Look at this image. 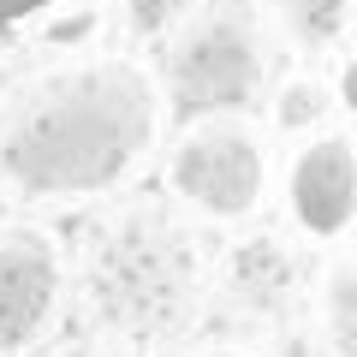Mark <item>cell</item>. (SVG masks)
<instances>
[{
	"label": "cell",
	"mask_w": 357,
	"mask_h": 357,
	"mask_svg": "<svg viewBox=\"0 0 357 357\" xmlns=\"http://www.w3.org/2000/svg\"><path fill=\"white\" fill-rule=\"evenodd\" d=\"M155 137V84L126 60L54 72L18 96L0 131V173L24 197L107 191Z\"/></svg>",
	"instance_id": "obj_1"
},
{
	"label": "cell",
	"mask_w": 357,
	"mask_h": 357,
	"mask_svg": "<svg viewBox=\"0 0 357 357\" xmlns=\"http://www.w3.org/2000/svg\"><path fill=\"white\" fill-rule=\"evenodd\" d=\"M89 292H96V310L114 333L161 340V333L191 321L197 250L173 220H131L96 250Z\"/></svg>",
	"instance_id": "obj_2"
},
{
	"label": "cell",
	"mask_w": 357,
	"mask_h": 357,
	"mask_svg": "<svg viewBox=\"0 0 357 357\" xmlns=\"http://www.w3.org/2000/svg\"><path fill=\"white\" fill-rule=\"evenodd\" d=\"M262 143L244 126H197L173 149V191L191 197L203 215L238 220L262 203Z\"/></svg>",
	"instance_id": "obj_3"
},
{
	"label": "cell",
	"mask_w": 357,
	"mask_h": 357,
	"mask_svg": "<svg viewBox=\"0 0 357 357\" xmlns=\"http://www.w3.org/2000/svg\"><path fill=\"white\" fill-rule=\"evenodd\" d=\"M60 244L42 227H0V351H18L48 328L60 304Z\"/></svg>",
	"instance_id": "obj_4"
},
{
	"label": "cell",
	"mask_w": 357,
	"mask_h": 357,
	"mask_svg": "<svg viewBox=\"0 0 357 357\" xmlns=\"http://www.w3.org/2000/svg\"><path fill=\"white\" fill-rule=\"evenodd\" d=\"M292 215L310 238H340L357 215V155L340 131L316 137L292 161Z\"/></svg>",
	"instance_id": "obj_5"
},
{
	"label": "cell",
	"mask_w": 357,
	"mask_h": 357,
	"mask_svg": "<svg viewBox=\"0 0 357 357\" xmlns=\"http://www.w3.org/2000/svg\"><path fill=\"white\" fill-rule=\"evenodd\" d=\"M232 286L244 292V304L274 310V304H286V286H292V262L280 256V244H274V238H250V244L238 250Z\"/></svg>",
	"instance_id": "obj_6"
},
{
	"label": "cell",
	"mask_w": 357,
	"mask_h": 357,
	"mask_svg": "<svg viewBox=\"0 0 357 357\" xmlns=\"http://www.w3.org/2000/svg\"><path fill=\"white\" fill-rule=\"evenodd\" d=\"M333 345L345 357L357 351V292H351V268L333 274Z\"/></svg>",
	"instance_id": "obj_7"
},
{
	"label": "cell",
	"mask_w": 357,
	"mask_h": 357,
	"mask_svg": "<svg viewBox=\"0 0 357 357\" xmlns=\"http://www.w3.org/2000/svg\"><path fill=\"white\" fill-rule=\"evenodd\" d=\"M54 6H66V0H0V30L24 24V18H36V13H54Z\"/></svg>",
	"instance_id": "obj_8"
},
{
	"label": "cell",
	"mask_w": 357,
	"mask_h": 357,
	"mask_svg": "<svg viewBox=\"0 0 357 357\" xmlns=\"http://www.w3.org/2000/svg\"><path fill=\"white\" fill-rule=\"evenodd\" d=\"M197 357H250V351H238V345H208V351H197Z\"/></svg>",
	"instance_id": "obj_9"
},
{
	"label": "cell",
	"mask_w": 357,
	"mask_h": 357,
	"mask_svg": "<svg viewBox=\"0 0 357 357\" xmlns=\"http://www.w3.org/2000/svg\"><path fill=\"white\" fill-rule=\"evenodd\" d=\"M60 357H96V351H60Z\"/></svg>",
	"instance_id": "obj_10"
}]
</instances>
